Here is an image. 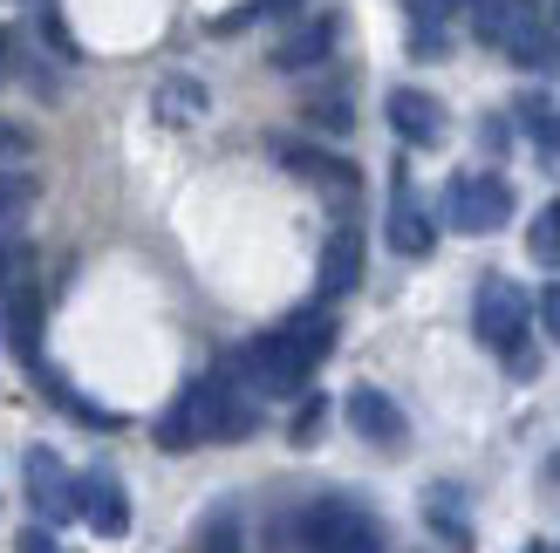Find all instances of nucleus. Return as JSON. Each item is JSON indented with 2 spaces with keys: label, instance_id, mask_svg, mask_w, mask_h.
I'll return each instance as SVG.
<instances>
[{
  "label": "nucleus",
  "instance_id": "nucleus-24",
  "mask_svg": "<svg viewBox=\"0 0 560 553\" xmlns=\"http://www.w3.org/2000/svg\"><path fill=\"white\" fill-rule=\"evenodd\" d=\"M14 546H21V553H55V540H48V527H27V533H21Z\"/></svg>",
  "mask_w": 560,
  "mask_h": 553
},
{
  "label": "nucleus",
  "instance_id": "nucleus-22",
  "mask_svg": "<svg viewBox=\"0 0 560 553\" xmlns=\"http://www.w3.org/2000/svg\"><path fill=\"white\" fill-rule=\"evenodd\" d=\"M21 157H27V130L0 117V164H21Z\"/></svg>",
  "mask_w": 560,
  "mask_h": 553
},
{
  "label": "nucleus",
  "instance_id": "nucleus-21",
  "mask_svg": "<svg viewBox=\"0 0 560 553\" xmlns=\"http://www.w3.org/2000/svg\"><path fill=\"white\" fill-rule=\"evenodd\" d=\"M322 417H328V403H322V397H307V403H301V417H294V445H315V437H322Z\"/></svg>",
  "mask_w": 560,
  "mask_h": 553
},
{
  "label": "nucleus",
  "instance_id": "nucleus-28",
  "mask_svg": "<svg viewBox=\"0 0 560 553\" xmlns=\"http://www.w3.org/2000/svg\"><path fill=\"white\" fill-rule=\"evenodd\" d=\"M526 553H547V546H526Z\"/></svg>",
  "mask_w": 560,
  "mask_h": 553
},
{
  "label": "nucleus",
  "instance_id": "nucleus-18",
  "mask_svg": "<svg viewBox=\"0 0 560 553\" xmlns=\"http://www.w3.org/2000/svg\"><path fill=\"white\" fill-rule=\"evenodd\" d=\"M526 246H534V260H540V267H560V199L540 205V219L526 226Z\"/></svg>",
  "mask_w": 560,
  "mask_h": 553
},
{
  "label": "nucleus",
  "instance_id": "nucleus-9",
  "mask_svg": "<svg viewBox=\"0 0 560 553\" xmlns=\"http://www.w3.org/2000/svg\"><path fill=\"white\" fill-rule=\"evenodd\" d=\"M342 410H349V424H355L362 445H383V451H397V445H404V410L389 403L376 383H355V390L342 397Z\"/></svg>",
  "mask_w": 560,
  "mask_h": 553
},
{
  "label": "nucleus",
  "instance_id": "nucleus-15",
  "mask_svg": "<svg viewBox=\"0 0 560 553\" xmlns=\"http://www.w3.org/2000/svg\"><path fill=\"white\" fill-rule=\"evenodd\" d=\"M151 109H158V123L164 130H191L212 109V96H206V82L199 75H164L158 82V96H151Z\"/></svg>",
  "mask_w": 560,
  "mask_h": 553
},
{
  "label": "nucleus",
  "instance_id": "nucleus-14",
  "mask_svg": "<svg viewBox=\"0 0 560 553\" xmlns=\"http://www.w3.org/2000/svg\"><path fill=\"white\" fill-rule=\"evenodd\" d=\"M328 48H335V14H315V21H301L288 27V35L273 42V69H322L328 62Z\"/></svg>",
  "mask_w": 560,
  "mask_h": 553
},
{
  "label": "nucleus",
  "instance_id": "nucleus-6",
  "mask_svg": "<svg viewBox=\"0 0 560 553\" xmlns=\"http://www.w3.org/2000/svg\"><path fill=\"white\" fill-rule=\"evenodd\" d=\"M492 48H506L520 69H547V62H560L540 0H499V35H492Z\"/></svg>",
  "mask_w": 560,
  "mask_h": 553
},
{
  "label": "nucleus",
  "instance_id": "nucleus-19",
  "mask_svg": "<svg viewBox=\"0 0 560 553\" xmlns=\"http://www.w3.org/2000/svg\"><path fill=\"white\" fill-rule=\"evenodd\" d=\"M424 513H431V527H438V533H444V540H452V546H458V553H465V546H471V519H465V513H458V506H452V492H431V506H424Z\"/></svg>",
  "mask_w": 560,
  "mask_h": 553
},
{
  "label": "nucleus",
  "instance_id": "nucleus-8",
  "mask_svg": "<svg viewBox=\"0 0 560 553\" xmlns=\"http://www.w3.org/2000/svg\"><path fill=\"white\" fill-rule=\"evenodd\" d=\"M383 109H389V130H397L404 144H417V151L444 144V130H452V117H444V103L431 90H389Z\"/></svg>",
  "mask_w": 560,
  "mask_h": 553
},
{
  "label": "nucleus",
  "instance_id": "nucleus-5",
  "mask_svg": "<svg viewBox=\"0 0 560 553\" xmlns=\"http://www.w3.org/2000/svg\"><path fill=\"white\" fill-rule=\"evenodd\" d=\"M21 479H27V506L42 513V527H69V519H82V513H75V479H69L62 451H48V445H27V458H21Z\"/></svg>",
  "mask_w": 560,
  "mask_h": 553
},
{
  "label": "nucleus",
  "instance_id": "nucleus-7",
  "mask_svg": "<svg viewBox=\"0 0 560 553\" xmlns=\"http://www.w3.org/2000/svg\"><path fill=\"white\" fill-rule=\"evenodd\" d=\"M471 328H479V342L499 349V355H520L526 349V294L513 281H492L479 287V308H471Z\"/></svg>",
  "mask_w": 560,
  "mask_h": 553
},
{
  "label": "nucleus",
  "instance_id": "nucleus-12",
  "mask_svg": "<svg viewBox=\"0 0 560 553\" xmlns=\"http://www.w3.org/2000/svg\"><path fill=\"white\" fill-rule=\"evenodd\" d=\"M273 157L288 164L294 178L322 185V191H355V185H362V178H355V164H349V157H335V151H322V144H280Z\"/></svg>",
  "mask_w": 560,
  "mask_h": 553
},
{
  "label": "nucleus",
  "instance_id": "nucleus-11",
  "mask_svg": "<svg viewBox=\"0 0 560 553\" xmlns=\"http://www.w3.org/2000/svg\"><path fill=\"white\" fill-rule=\"evenodd\" d=\"M355 281H362V233H355V226H335L328 246H322L315 294H322V301H342V294H355Z\"/></svg>",
  "mask_w": 560,
  "mask_h": 553
},
{
  "label": "nucleus",
  "instance_id": "nucleus-16",
  "mask_svg": "<svg viewBox=\"0 0 560 553\" xmlns=\"http://www.w3.org/2000/svg\"><path fill=\"white\" fill-rule=\"evenodd\" d=\"M27 212H35V178L14 172V164H0V239L27 226Z\"/></svg>",
  "mask_w": 560,
  "mask_h": 553
},
{
  "label": "nucleus",
  "instance_id": "nucleus-3",
  "mask_svg": "<svg viewBox=\"0 0 560 553\" xmlns=\"http://www.w3.org/2000/svg\"><path fill=\"white\" fill-rule=\"evenodd\" d=\"M294 546L301 553H383V527L355 499H315L294 519Z\"/></svg>",
  "mask_w": 560,
  "mask_h": 553
},
{
  "label": "nucleus",
  "instance_id": "nucleus-1",
  "mask_svg": "<svg viewBox=\"0 0 560 553\" xmlns=\"http://www.w3.org/2000/svg\"><path fill=\"white\" fill-rule=\"evenodd\" d=\"M335 349V315L328 308H301L273 328V336H254L240 355V376H246V390H260V397H294L307 376L322 369V355Z\"/></svg>",
  "mask_w": 560,
  "mask_h": 553
},
{
  "label": "nucleus",
  "instance_id": "nucleus-10",
  "mask_svg": "<svg viewBox=\"0 0 560 553\" xmlns=\"http://www.w3.org/2000/svg\"><path fill=\"white\" fill-rule=\"evenodd\" d=\"M75 513L90 519V527H96L103 540H124V533H130V499H124V485L109 479V472L75 479Z\"/></svg>",
  "mask_w": 560,
  "mask_h": 553
},
{
  "label": "nucleus",
  "instance_id": "nucleus-23",
  "mask_svg": "<svg viewBox=\"0 0 560 553\" xmlns=\"http://www.w3.org/2000/svg\"><path fill=\"white\" fill-rule=\"evenodd\" d=\"M540 321H547V336L560 342V281H553V287L540 294Z\"/></svg>",
  "mask_w": 560,
  "mask_h": 553
},
{
  "label": "nucleus",
  "instance_id": "nucleus-20",
  "mask_svg": "<svg viewBox=\"0 0 560 553\" xmlns=\"http://www.w3.org/2000/svg\"><path fill=\"white\" fill-rule=\"evenodd\" d=\"M520 117L534 123V137H540L547 151H560V109H553V103H540V96H526V103H520Z\"/></svg>",
  "mask_w": 560,
  "mask_h": 553
},
{
  "label": "nucleus",
  "instance_id": "nucleus-2",
  "mask_svg": "<svg viewBox=\"0 0 560 553\" xmlns=\"http://www.w3.org/2000/svg\"><path fill=\"white\" fill-rule=\"evenodd\" d=\"M254 424H260V410H254V397H246L233 376H199V383H185L178 403L158 417V445L164 451L233 445V437H254Z\"/></svg>",
  "mask_w": 560,
  "mask_h": 553
},
{
  "label": "nucleus",
  "instance_id": "nucleus-26",
  "mask_svg": "<svg viewBox=\"0 0 560 553\" xmlns=\"http://www.w3.org/2000/svg\"><path fill=\"white\" fill-rule=\"evenodd\" d=\"M260 8H267V14H294V8H301V0H260Z\"/></svg>",
  "mask_w": 560,
  "mask_h": 553
},
{
  "label": "nucleus",
  "instance_id": "nucleus-13",
  "mask_svg": "<svg viewBox=\"0 0 560 553\" xmlns=\"http://www.w3.org/2000/svg\"><path fill=\"white\" fill-rule=\"evenodd\" d=\"M389 246H397L404 260H424L431 246H438V226H431V212L410 199V178H397V199H389Z\"/></svg>",
  "mask_w": 560,
  "mask_h": 553
},
{
  "label": "nucleus",
  "instance_id": "nucleus-17",
  "mask_svg": "<svg viewBox=\"0 0 560 553\" xmlns=\"http://www.w3.org/2000/svg\"><path fill=\"white\" fill-rule=\"evenodd\" d=\"M35 287V246L27 239H0V294H27Z\"/></svg>",
  "mask_w": 560,
  "mask_h": 553
},
{
  "label": "nucleus",
  "instance_id": "nucleus-25",
  "mask_svg": "<svg viewBox=\"0 0 560 553\" xmlns=\"http://www.w3.org/2000/svg\"><path fill=\"white\" fill-rule=\"evenodd\" d=\"M0 82H14V35L0 27Z\"/></svg>",
  "mask_w": 560,
  "mask_h": 553
},
{
  "label": "nucleus",
  "instance_id": "nucleus-4",
  "mask_svg": "<svg viewBox=\"0 0 560 553\" xmlns=\"http://www.w3.org/2000/svg\"><path fill=\"white\" fill-rule=\"evenodd\" d=\"M444 219L458 233H499L513 219V185L499 172H458L444 185Z\"/></svg>",
  "mask_w": 560,
  "mask_h": 553
},
{
  "label": "nucleus",
  "instance_id": "nucleus-27",
  "mask_svg": "<svg viewBox=\"0 0 560 553\" xmlns=\"http://www.w3.org/2000/svg\"><path fill=\"white\" fill-rule=\"evenodd\" d=\"M547 27H553V55H560V0L547 8Z\"/></svg>",
  "mask_w": 560,
  "mask_h": 553
}]
</instances>
